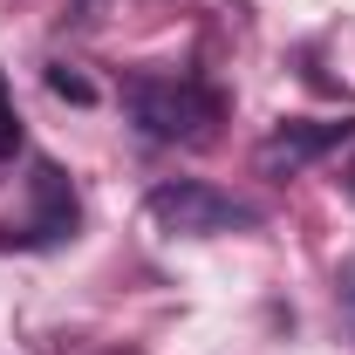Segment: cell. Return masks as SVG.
Returning <instances> with one entry per match:
<instances>
[{
	"mask_svg": "<svg viewBox=\"0 0 355 355\" xmlns=\"http://www.w3.org/2000/svg\"><path fill=\"white\" fill-rule=\"evenodd\" d=\"M355 137L349 116H287V123H273L260 144V171L266 178H294V171H308V164H321L328 150H342Z\"/></svg>",
	"mask_w": 355,
	"mask_h": 355,
	"instance_id": "3",
	"label": "cell"
},
{
	"mask_svg": "<svg viewBox=\"0 0 355 355\" xmlns=\"http://www.w3.org/2000/svg\"><path fill=\"white\" fill-rule=\"evenodd\" d=\"M335 301H342V321H349V342H355V260L335 273Z\"/></svg>",
	"mask_w": 355,
	"mask_h": 355,
	"instance_id": "7",
	"label": "cell"
},
{
	"mask_svg": "<svg viewBox=\"0 0 355 355\" xmlns=\"http://www.w3.org/2000/svg\"><path fill=\"white\" fill-rule=\"evenodd\" d=\"M144 219L164 239H225V232H253L260 212L219 184H205V178H171L144 198Z\"/></svg>",
	"mask_w": 355,
	"mask_h": 355,
	"instance_id": "2",
	"label": "cell"
},
{
	"mask_svg": "<svg viewBox=\"0 0 355 355\" xmlns=\"http://www.w3.org/2000/svg\"><path fill=\"white\" fill-rule=\"evenodd\" d=\"M28 191H35V219H28V232H0V246H7V239H14V246H69V239L83 232V205H76L62 164H55V157H35V164H28Z\"/></svg>",
	"mask_w": 355,
	"mask_h": 355,
	"instance_id": "4",
	"label": "cell"
},
{
	"mask_svg": "<svg viewBox=\"0 0 355 355\" xmlns=\"http://www.w3.org/2000/svg\"><path fill=\"white\" fill-rule=\"evenodd\" d=\"M123 110L157 144H205L225 123V96L212 83H198V76H130Z\"/></svg>",
	"mask_w": 355,
	"mask_h": 355,
	"instance_id": "1",
	"label": "cell"
},
{
	"mask_svg": "<svg viewBox=\"0 0 355 355\" xmlns=\"http://www.w3.org/2000/svg\"><path fill=\"white\" fill-rule=\"evenodd\" d=\"M14 150H21V110H14L7 76H0V157H14Z\"/></svg>",
	"mask_w": 355,
	"mask_h": 355,
	"instance_id": "6",
	"label": "cell"
},
{
	"mask_svg": "<svg viewBox=\"0 0 355 355\" xmlns=\"http://www.w3.org/2000/svg\"><path fill=\"white\" fill-rule=\"evenodd\" d=\"M349 198H355V157H349Z\"/></svg>",
	"mask_w": 355,
	"mask_h": 355,
	"instance_id": "8",
	"label": "cell"
},
{
	"mask_svg": "<svg viewBox=\"0 0 355 355\" xmlns=\"http://www.w3.org/2000/svg\"><path fill=\"white\" fill-rule=\"evenodd\" d=\"M48 89H55V96H69V103H96V83L76 76L69 62H48Z\"/></svg>",
	"mask_w": 355,
	"mask_h": 355,
	"instance_id": "5",
	"label": "cell"
}]
</instances>
